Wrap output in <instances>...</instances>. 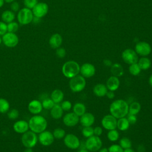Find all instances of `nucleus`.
I'll return each instance as SVG.
<instances>
[{"instance_id": "obj_1", "label": "nucleus", "mask_w": 152, "mask_h": 152, "mask_svg": "<svg viewBox=\"0 0 152 152\" xmlns=\"http://www.w3.org/2000/svg\"><path fill=\"white\" fill-rule=\"evenodd\" d=\"M129 105L123 99L114 100L109 106L110 113L116 119L125 117L128 113Z\"/></svg>"}, {"instance_id": "obj_2", "label": "nucleus", "mask_w": 152, "mask_h": 152, "mask_svg": "<svg viewBox=\"0 0 152 152\" xmlns=\"http://www.w3.org/2000/svg\"><path fill=\"white\" fill-rule=\"evenodd\" d=\"M28 125L30 131L36 134H40L46 130L48 126V122L43 116L35 115L30 119Z\"/></svg>"}, {"instance_id": "obj_3", "label": "nucleus", "mask_w": 152, "mask_h": 152, "mask_svg": "<svg viewBox=\"0 0 152 152\" xmlns=\"http://www.w3.org/2000/svg\"><path fill=\"white\" fill-rule=\"evenodd\" d=\"M80 66L74 61H68L64 64L62 67L63 75L68 78H71L80 73Z\"/></svg>"}, {"instance_id": "obj_4", "label": "nucleus", "mask_w": 152, "mask_h": 152, "mask_svg": "<svg viewBox=\"0 0 152 152\" xmlns=\"http://www.w3.org/2000/svg\"><path fill=\"white\" fill-rule=\"evenodd\" d=\"M86 86V81L81 75H77L70 78L69 87L74 93H78L83 91Z\"/></svg>"}, {"instance_id": "obj_5", "label": "nucleus", "mask_w": 152, "mask_h": 152, "mask_svg": "<svg viewBox=\"0 0 152 152\" xmlns=\"http://www.w3.org/2000/svg\"><path fill=\"white\" fill-rule=\"evenodd\" d=\"M17 18L20 24L27 25L33 21L34 15L31 10L25 7L18 11Z\"/></svg>"}, {"instance_id": "obj_6", "label": "nucleus", "mask_w": 152, "mask_h": 152, "mask_svg": "<svg viewBox=\"0 0 152 152\" xmlns=\"http://www.w3.org/2000/svg\"><path fill=\"white\" fill-rule=\"evenodd\" d=\"M38 141V137L36 134L31 131H27L23 134L21 142L26 148L34 147Z\"/></svg>"}, {"instance_id": "obj_7", "label": "nucleus", "mask_w": 152, "mask_h": 152, "mask_svg": "<svg viewBox=\"0 0 152 152\" xmlns=\"http://www.w3.org/2000/svg\"><path fill=\"white\" fill-rule=\"evenodd\" d=\"M86 148L91 152H96L99 151L102 146V141L98 136L93 135L87 138L85 142Z\"/></svg>"}, {"instance_id": "obj_8", "label": "nucleus", "mask_w": 152, "mask_h": 152, "mask_svg": "<svg viewBox=\"0 0 152 152\" xmlns=\"http://www.w3.org/2000/svg\"><path fill=\"white\" fill-rule=\"evenodd\" d=\"M2 40L4 45L8 48H14L19 42V38L15 33H6L2 36Z\"/></svg>"}, {"instance_id": "obj_9", "label": "nucleus", "mask_w": 152, "mask_h": 152, "mask_svg": "<svg viewBox=\"0 0 152 152\" xmlns=\"http://www.w3.org/2000/svg\"><path fill=\"white\" fill-rule=\"evenodd\" d=\"M64 142L66 147L72 150L77 149L80 145L79 138L73 134H68L65 135L64 139Z\"/></svg>"}, {"instance_id": "obj_10", "label": "nucleus", "mask_w": 152, "mask_h": 152, "mask_svg": "<svg viewBox=\"0 0 152 152\" xmlns=\"http://www.w3.org/2000/svg\"><path fill=\"white\" fill-rule=\"evenodd\" d=\"M31 10L34 17L41 18L48 14L49 7L48 5L45 2H38Z\"/></svg>"}, {"instance_id": "obj_11", "label": "nucleus", "mask_w": 152, "mask_h": 152, "mask_svg": "<svg viewBox=\"0 0 152 152\" xmlns=\"http://www.w3.org/2000/svg\"><path fill=\"white\" fill-rule=\"evenodd\" d=\"M122 58L123 61L129 65L137 63L138 61L137 53L135 50L131 49H126L124 50L122 53Z\"/></svg>"}, {"instance_id": "obj_12", "label": "nucleus", "mask_w": 152, "mask_h": 152, "mask_svg": "<svg viewBox=\"0 0 152 152\" xmlns=\"http://www.w3.org/2000/svg\"><path fill=\"white\" fill-rule=\"evenodd\" d=\"M101 123L102 126L108 131L115 129L117 128V119L111 114L104 116Z\"/></svg>"}, {"instance_id": "obj_13", "label": "nucleus", "mask_w": 152, "mask_h": 152, "mask_svg": "<svg viewBox=\"0 0 152 152\" xmlns=\"http://www.w3.org/2000/svg\"><path fill=\"white\" fill-rule=\"evenodd\" d=\"M54 137L49 131H44L40 132L38 136V140L39 142L43 146H49L54 141Z\"/></svg>"}, {"instance_id": "obj_14", "label": "nucleus", "mask_w": 152, "mask_h": 152, "mask_svg": "<svg viewBox=\"0 0 152 152\" xmlns=\"http://www.w3.org/2000/svg\"><path fill=\"white\" fill-rule=\"evenodd\" d=\"M135 50L137 55L141 56H147L151 53V48L148 43L145 42H140L136 44Z\"/></svg>"}, {"instance_id": "obj_15", "label": "nucleus", "mask_w": 152, "mask_h": 152, "mask_svg": "<svg viewBox=\"0 0 152 152\" xmlns=\"http://www.w3.org/2000/svg\"><path fill=\"white\" fill-rule=\"evenodd\" d=\"M80 72L84 78H91L95 74L96 68L93 64L90 63H85L80 66Z\"/></svg>"}, {"instance_id": "obj_16", "label": "nucleus", "mask_w": 152, "mask_h": 152, "mask_svg": "<svg viewBox=\"0 0 152 152\" xmlns=\"http://www.w3.org/2000/svg\"><path fill=\"white\" fill-rule=\"evenodd\" d=\"M80 118L74 112H69L63 117V122L64 125L68 127H73L78 124Z\"/></svg>"}, {"instance_id": "obj_17", "label": "nucleus", "mask_w": 152, "mask_h": 152, "mask_svg": "<svg viewBox=\"0 0 152 152\" xmlns=\"http://www.w3.org/2000/svg\"><path fill=\"white\" fill-rule=\"evenodd\" d=\"M95 121L94 116L90 112H86L80 118L79 122L83 126H91Z\"/></svg>"}, {"instance_id": "obj_18", "label": "nucleus", "mask_w": 152, "mask_h": 152, "mask_svg": "<svg viewBox=\"0 0 152 152\" xmlns=\"http://www.w3.org/2000/svg\"><path fill=\"white\" fill-rule=\"evenodd\" d=\"M13 129L17 133L24 134L29 129L28 122L24 120L18 121L14 124Z\"/></svg>"}, {"instance_id": "obj_19", "label": "nucleus", "mask_w": 152, "mask_h": 152, "mask_svg": "<svg viewBox=\"0 0 152 152\" xmlns=\"http://www.w3.org/2000/svg\"><path fill=\"white\" fill-rule=\"evenodd\" d=\"M28 111L33 115L40 113L43 109L42 102L37 100H31L28 104Z\"/></svg>"}, {"instance_id": "obj_20", "label": "nucleus", "mask_w": 152, "mask_h": 152, "mask_svg": "<svg viewBox=\"0 0 152 152\" xmlns=\"http://www.w3.org/2000/svg\"><path fill=\"white\" fill-rule=\"evenodd\" d=\"M106 86L108 90L115 91L119 87L120 80L118 77L112 75L109 77V78L107 80Z\"/></svg>"}, {"instance_id": "obj_21", "label": "nucleus", "mask_w": 152, "mask_h": 152, "mask_svg": "<svg viewBox=\"0 0 152 152\" xmlns=\"http://www.w3.org/2000/svg\"><path fill=\"white\" fill-rule=\"evenodd\" d=\"M62 43V37L59 33L52 35L49 40V44L52 49H57L61 46Z\"/></svg>"}, {"instance_id": "obj_22", "label": "nucleus", "mask_w": 152, "mask_h": 152, "mask_svg": "<svg viewBox=\"0 0 152 152\" xmlns=\"http://www.w3.org/2000/svg\"><path fill=\"white\" fill-rule=\"evenodd\" d=\"M107 91L108 89L106 87V86L102 83H98L96 84L93 88V91L94 95L99 97L105 96Z\"/></svg>"}, {"instance_id": "obj_23", "label": "nucleus", "mask_w": 152, "mask_h": 152, "mask_svg": "<svg viewBox=\"0 0 152 152\" xmlns=\"http://www.w3.org/2000/svg\"><path fill=\"white\" fill-rule=\"evenodd\" d=\"M64 110L59 104H55L53 107L50 109V114L52 118L55 119H59L63 116Z\"/></svg>"}, {"instance_id": "obj_24", "label": "nucleus", "mask_w": 152, "mask_h": 152, "mask_svg": "<svg viewBox=\"0 0 152 152\" xmlns=\"http://www.w3.org/2000/svg\"><path fill=\"white\" fill-rule=\"evenodd\" d=\"M64 94L63 91L59 89L54 90L50 94V99L55 104H59L63 101Z\"/></svg>"}, {"instance_id": "obj_25", "label": "nucleus", "mask_w": 152, "mask_h": 152, "mask_svg": "<svg viewBox=\"0 0 152 152\" xmlns=\"http://www.w3.org/2000/svg\"><path fill=\"white\" fill-rule=\"evenodd\" d=\"M110 72L112 75L119 77L123 75L124 73V70L121 64L118 63H115L114 64H112L110 66Z\"/></svg>"}, {"instance_id": "obj_26", "label": "nucleus", "mask_w": 152, "mask_h": 152, "mask_svg": "<svg viewBox=\"0 0 152 152\" xmlns=\"http://www.w3.org/2000/svg\"><path fill=\"white\" fill-rule=\"evenodd\" d=\"M15 17L14 12L11 10H5L3 11L1 14L2 21L7 24L13 21L15 19Z\"/></svg>"}, {"instance_id": "obj_27", "label": "nucleus", "mask_w": 152, "mask_h": 152, "mask_svg": "<svg viewBox=\"0 0 152 152\" xmlns=\"http://www.w3.org/2000/svg\"><path fill=\"white\" fill-rule=\"evenodd\" d=\"M73 112L78 116L80 117L86 112V107L84 104L82 103H76L73 106Z\"/></svg>"}, {"instance_id": "obj_28", "label": "nucleus", "mask_w": 152, "mask_h": 152, "mask_svg": "<svg viewBox=\"0 0 152 152\" xmlns=\"http://www.w3.org/2000/svg\"><path fill=\"white\" fill-rule=\"evenodd\" d=\"M130 124L126 117H123L117 120V128L119 130L124 131L127 130L129 127Z\"/></svg>"}, {"instance_id": "obj_29", "label": "nucleus", "mask_w": 152, "mask_h": 152, "mask_svg": "<svg viewBox=\"0 0 152 152\" xmlns=\"http://www.w3.org/2000/svg\"><path fill=\"white\" fill-rule=\"evenodd\" d=\"M137 64L141 70H147L150 68L151 64L150 59L145 56H142L139 59Z\"/></svg>"}, {"instance_id": "obj_30", "label": "nucleus", "mask_w": 152, "mask_h": 152, "mask_svg": "<svg viewBox=\"0 0 152 152\" xmlns=\"http://www.w3.org/2000/svg\"><path fill=\"white\" fill-rule=\"evenodd\" d=\"M141 104L137 102L131 103L128 107V113L137 115L141 110Z\"/></svg>"}, {"instance_id": "obj_31", "label": "nucleus", "mask_w": 152, "mask_h": 152, "mask_svg": "<svg viewBox=\"0 0 152 152\" xmlns=\"http://www.w3.org/2000/svg\"><path fill=\"white\" fill-rule=\"evenodd\" d=\"M10 103L8 100L4 98H0V113H5L9 111Z\"/></svg>"}, {"instance_id": "obj_32", "label": "nucleus", "mask_w": 152, "mask_h": 152, "mask_svg": "<svg viewBox=\"0 0 152 152\" xmlns=\"http://www.w3.org/2000/svg\"><path fill=\"white\" fill-rule=\"evenodd\" d=\"M107 137L110 141L115 142L119 139V133L116 129L109 130L107 134Z\"/></svg>"}, {"instance_id": "obj_33", "label": "nucleus", "mask_w": 152, "mask_h": 152, "mask_svg": "<svg viewBox=\"0 0 152 152\" xmlns=\"http://www.w3.org/2000/svg\"><path fill=\"white\" fill-rule=\"evenodd\" d=\"M128 70H129V73L134 76H137V75H139V74L140 73V72L141 71V68H140V66L137 63H134V64L129 65Z\"/></svg>"}, {"instance_id": "obj_34", "label": "nucleus", "mask_w": 152, "mask_h": 152, "mask_svg": "<svg viewBox=\"0 0 152 152\" xmlns=\"http://www.w3.org/2000/svg\"><path fill=\"white\" fill-rule=\"evenodd\" d=\"M119 145L123 149H126L131 147L132 142L128 138L123 137L119 140Z\"/></svg>"}, {"instance_id": "obj_35", "label": "nucleus", "mask_w": 152, "mask_h": 152, "mask_svg": "<svg viewBox=\"0 0 152 152\" xmlns=\"http://www.w3.org/2000/svg\"><path fill=\"white\" fill-rule=\"evenodd\" d=\"M52 134L53 135L54 138L56 139H62L64 138V137L66 135L65 130L61 128H58L55 129Z\"/></svg>"}, {"instance_id": "obj_36", "label": "nucleus", "mask_w": 152, "mask_h": 152, "mask_svg": "<svg viewBox=\"0 0 152 152\" xmlns=\"http://www.w3.org/2000/svg\"><path fill=\"white\" fill-rule=\"evenodd\" d=\"M55 104V103L53 102V101L49 98H46L44 99L42 102L43 109H45L47 110H50L53 107Z\"/></svg>"}, {"instance_id": "obj_37", "label": "nucleus", "mask_w": 152, "mask_h": 152, "mask_svg": "<svg viewBox=\"0 0 152 152\" xmlns=\"http://www.w3.org/2000/svg\"><path fill=\"white\" fill-rule=\"evenodd\" d=\"M83 135L86 138H89L94 135V128L91 126L83 127L81 131Z\"/></svg>"}, {"instance_id": "obj_38", "label": "nucleus", "mask_w": 152, "mask_h": 152, "mask_svg": "<svg viewBox=\"0 0 152 152\" xmlns=\"http://www.w3.org/2000/svg\"><path fill=\"white\" fill-rule=\"evenodd\" d=\"M19 25L18 23L15 21H12L7 24V30L8 32L15 33L18 30Z\"/></svg>"}, {"instance_id": "obj_39", "label": "nucleus", "mask_w": 152, "mask_h": 152, "mask_svg": "<svg viewBox=\"0 0 152 152\" xmlns=\"http://www.w3.org/2000/svg\"><path fill=\"white\" fill-rule=\"evenodd\" d=\"M8 118L11 120H14L19 116V112L16 109H12L8 112Z\"/></svg>"}, {"instance_id": "obj_40", "label": "nucleus", "mask_w": 152, "mask_h": 152, "mask_svg": "<svg viewBox=\"0 0 152 152\" xmlns=\"http://www.w3.org/2000/svg\"><path fill=\"white\" fill-rule=\"evenodd\" d=\"M23 2L26 8L32 10L38 3V0H24Z\"/></svg>"}, {"instance_id": "obj_41", "label": "nucleus", "mask_w": 152, "mask_h": 152, "mask_svg": "<svg viewBox=\"0 0 152 152\" xmlns=\"http://www.w3.org/2000/svg\"><path fill=\"white\" fill-rule=\"evenodd\" d=\"M109 152H123L124 149L119 144H113L108 148Z\"/></svg>"}, {"instance_id": "obj_42", "label": "nucleus", "mask_w": 152, "mask_h": 152, "mask_svg": "<svg viewBox=\"0 0 152 152\" xmlns=\"http://www.w3.org/2000/svg\"><path fill=\"white\" fill-rule=\"evenodd\" d=\"M61 106L64 111H69L72 107V103L69 100L62 101Z\"/></svg>"}, {"instance_id": "obj_43", "label": "nucleus", "mask_w": 152, "mask_h": 152, "mask_svg": "<svg viewBox=\"0 0 152 152\" xmlns=\"http://www.w3.org/2000/svg\"><path fill=\"white\" fill-rule=\"evenodd\" d=\"M66 50L63 48H58L56 50V55L59 58H63L65 56Z\"/></svg>"}, {"instance_id": "obj_44", "label": "nucleus", "mask_w": 152, "mask_h": 152, "mask_svg": "<svg viewBox=\"0 0 152 152\" xmlns=\"http://www.w3.org/2000/svg\"><path fill=\"white\" fill-rule=\"evenodd\" d=\"M8 32L7 30V24L4 21H0V36H3L6 33Z\"/></svg>"}, {"instance_id": "obj_45", "label": "nucleus", "mask_w": 152, "mask_h": 152, "mask_svg": "<svg viewBox=\"0 0 152 152\" xmlns=\"http://www.w3.org/2000/svg\"><path fill=\"white\" fill-rule=\"evenodd\" d=\"M10 8H11V10L12 11H13L14 12H17L20 10V4L18 2L14 1V2H11Z\"/></svg>"}, {"instance_id": "obj_46", "label": "nucleus", "mask_w": 152, "mask_h": 152, "mask_svg": "<svg viewBox=\"0 0 152 152\" xmlns=\"http://www.w3.org/2000/svg\"><path fill=\"white\" fill-rule=\"evenodd\" d=\"M127 115H128V116H127L126 118H127V119L129 121L130 124H134L136 123L137 120L136 115H132V114H130V113H128Z\"/></svg>"}, {"instance_id": "obj_47", "label": "nucleus", "mask_w": 152, "mask_h": 152, "mask_svg": "<svg viewBox=\"0 0 152 152\" xmlns=\"http://www.w3.org/2000/svg\"><path fill=\"white\" fill-rule=\"evenodd\" d=\"M103 133V129L101 126H96L94 128V135L100 137Z\"/></svg>"}, {"instance_id": "obj_48", "label": "nucleus", "mask_w": 152, "mask_h": 152, "mask_svg": "<svg viewBox=\"0 0 152 152\" xmlns=\"http://www.w3.org/2000/svg\"><path fill=\"white\" fill-rule=\"evenodd\" d=\"M106 96H107V97L109 99H113L115 96V94L114 93V91H110V90H108Z\"/></svg>"}, {"instance_id": "obj_49", "label": "nucleus", "mask_w": 152, "mask_h": 152, "mask_svg": "<svg viewBox=\"0 0 152 152\" xmlns=\"http://www.w3.org/2000/svg\"><path fill=\"white\" fill-rule=\"evenodd\" d=\"M103 64L106 66H111L112 65V62L110 60L106 59L103 61Z\"/></svg>"}, {"instance_id": "obj_50", "label": "nucleus", "mask_w": 152, "mask_h": 152, "mask_svg": "<svg viewBox=\"0 0 152 152\" xmlns=\"http://www.w3.org/2000/svg\"><path fill=\"white\" fill-rule=\"evenodd\" d=\"M98 152H109V151H108V148L104 147V148H101L98 151Z\"/></svg>"}, {"instance_id": "obj_51", "label": "nucleus", "mask_w": 152, "mask_h": 152, "mask_svg": "<svg viewBox=\"0 0 152 152\" xmlns=\"http://www.w3.org/2000/svg\"><path fill=\"white\" fill-rule=\"evenodd\" d=\"M123 152H135V151L131 148H126V149H124Z\"/></svg>"}, {"instance_id": "obj_52", "label": "nucleus", "mask_w": 152, "mask_h": 152, "mask_svg": "<svg viewBox=\"0 0 152 152\" xmlns=\"http://www.w3.org/2000/svg\"><path fill=\"white\" fill-rule=\"evenodd\" d=\"M148 83H149L150 86L152 87V74L149 77V78H148Z\"/></svg>"}, {"instance_id": "obj_53", "label": "nucleus", "mask_w": 152, "mask_h": 152, "mask_svg": "<svg viewBox=\"0 0 152 152\" xmlns=\"http://www.w3.org/2000/svg\"><path fill=\"white\" fill-rule=\"evenodd\" d=\"M24 152H33L32 148H26Z\"/></svg>"}, {"instance_id": "obj_54", "label": "nucleus", "mask_w": 152, "mask_h": 152, "mask_svg": "<svg viewBox=\"0 0 152 152\" xmlns=\"http://www.w3.org/2000/svg\"><path fill=\"white\" fill-rule=\"evenodd\" d=\"M4 2H5L4 0H0V8H1L4 5Z\"/></svg>"}, {"instance_id": "obj_55", "label": "nucleus", "mask_w": 152, "mask_h": 152, "mask_svg": "<svg viewBox=\"0 0 152 152\" xmlns=\"http://www.w3.org/2000/svg\"><path fill=\"white\" fill-rule=\"evenodd\" d=\"M78 152H90V151H89L87 149H81L80 151H78Z\"/></svg>"}, {"instance_id": "obj_56", "label": "nucleus", "mask_w": 152, "mask_h": 152, "mask_svg": "<svg viewBox=\"0 0 152 152\" xmlns=\"http://www.w3.org/2000/svg\"><path fill=\"white\" fill-rule=\"evenodd\" d=\"M4 1L7 3H11L14 1V0H4Z\"/></svg>"}, {"instance_id": "obj_57", "label": "nucleus", "mask_w": 152, "mask_h": 152, "mask_svg": "<svg viewBox=\"0 0 152 152\" xmlns=\"http://www.w3.org/2000/svg\"><path fill=\"white\" fill-rule=\"evenodd\" d=\"M2 42V37H1V36H0V45L1 44V43Z\"/></svg>"}]
</instances>
